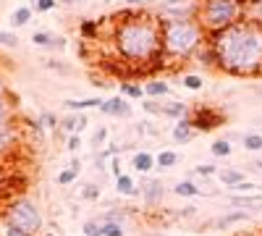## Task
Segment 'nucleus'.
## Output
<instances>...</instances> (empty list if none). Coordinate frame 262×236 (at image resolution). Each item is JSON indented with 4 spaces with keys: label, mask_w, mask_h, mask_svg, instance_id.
I'll use <instances>...</instances> for the list:
<instances>
[{
    "label": "nucleus",
    "mask_w": 262,
    "mask_h": 236,
    "mask_svg": "<svg viewBox=\"0 0 262 236\" xmlns=\"http://www.w3.org/2000/svg\"><path fill=\"white\" fill-rule=\"evenodd\" d=\"M215 69L228 76H262V18H242L207 34Z\"/></svg>",
    "instance_id": "f257e3e1"
},
{
    "label": "nucleus",
    "mask_w": 262,
    "mask_h": 236,
    "mask_svg": "<svg viewBox=\"0 0 262 236\" xmlns=\"http://www.w3.org/2000/svg\"><path fill=\"white\" fill-rule=\"evenodd\" d=\"M113 50L126 66H163V18L137 11L118 13L113 21Z\"/></svg>",
    "instance_id": "f03ea898"
},
{
    "label": "nucleus",
    "mask_w": 262,
    "mask_h": 236,
    "mask_svg": "<svg viewBox=\"0 0 262 236\" xmlns=\"http://www.w3.org/2000/svg\"><path fill=\"white\" fill-rule=\"evenodd\" d=\"M207 45V32L196 16L163 18V58L165 63H184Z\"/></svg>",
    "instance_id": "7ed1b4c3"
},
{
    "label": "nucleus",
    "mask_w": 262,
    "mask_h": 236,
    "mask_svg": "<svg viewBox=\"0 0 262 236\" xmlns=\"http://www.w3.org/2000/svg\"><path fill=\"white\" fill-rule=\"evenodd\" d=\"M247 13V0H200L196 18L207 34L221 32L236 21H242Z\"/></svg>",
    "instance_id": "20e7f679"
},
{
    "label": "nucleus",
    "mask_w": 262,
    "mask_h": 236,
    "mask_svg": "<svg viewBox=\"0 0 262 236\" xmlns=\"http://www.w3.org/2000/svg\"><path fill=\"white\" fill-rule=\"evenodd\" d=\"M3 223H13L18 228H24L29 236H42V226H45V221H42V212L39 207L27 200V197H16L11 200L6 207H3Z\"/></svg>",
    "instance_id": "39448f33"
},
{
    "label": "nucleus",
    "mask_w": 262,
    "mask_h": 236,
    "mask_svg": "<svg viewBox=\"0 0 262 236\" xmlns=\"http://www.w3.org/2000/svg\"><path fill=\"white\" fill-rule=\"evenodd\" d=\"M186 118L196 132H215V128H221L226 123V113L212 108V105H196Z\"/></svg>",
    "instance_id": "423d86ee"
},
{
    "label": "nucleus",
    "mask_w": 262,
    "mask_h": 236,
    "mask_svg": "<svg viewBox=\"0 0 262 236\" xmlns=\"http://www.w3.org/2000/svg\"><path fill=\"white\" fill-rule=\"evenodd\" d=\"M142 197H144V205L147 207H158L165 197V186L160 179H144L142 184Z\"/></svg>",
    "instance_id": "0eeeda50"
},
{
    "label": "nucleus",
    "mask_w": 262,
    "mask_h": 236,
    "mask_svg": "<svg viewBox=\"0 0 262 236\" xmlns=\"http://www.w3.org/2000/svg\"><path fill=\"white\" fill-rule=\"evenodd\" d=\"M102 116H113V118H126L131 116V105L123 100V97H107L102 100V105L97 108Z\"/></svg>",
    "instance_id": "6e6552de"
},
{
    "label": "nucleus",
    "mask_w": 262,
    "mask_h": 236,
    "mask_svg": "<svg viewBox=\"0 0 262 236\" xmlns=\"http://www.w3.org/2000/svg\"><path fill=\"white\" fill-rule=\"evenodd\" d=\"M11 90H8V84H6V76L0 74V126H6L11 123L13 118V102H11Z\"/></svg>",
    "instance_id": "1a4fd4ad"
},
{
    "label": "nucleus",
    "mask_w": 262,
    "mask_h": 236,
    "mask_svg": "<svg viewBox=\"0 0 262 236\" xmlns=\"http://www.w3.org/2000/svg\"><path fill=\"white\" fill-rule=\"evenodd\" d=\"M32 42H34L37 48H48V50H63V48H66V39H63V37H58V34H53V32H45V29L34 32V34H32Z\"/></svg>",
    "instance_id": "9d476101"
},
{
    "label": "nucleus",
    "mask_w": 262,
    "mask_h": 236,
    "mask_svg": "<svg viewBox=\"0 0 262 236\" xmlns=\"http://www.w3.org/2000/svg\"><path fill=\"white\" fill-rule=\"evenodd\" d=\"M16 144H18V132H16L13 121L6 123V126H0V158L8 155L11 149H16Z\"/></svg>",
    "instance_id": "9b49d317"
},
{
    "label": "nucleus",
    "mask_w": 262,
    "mask_h": 236,
    "mask_svg": "<svg viewBox=\"0 0 262 236\" xmlns=\"http://www.w3.org/2000/svg\"><path fill=\"white\" fill-rule=\"evenodd\" d=\"M249 221V212L247 210H233V212H226V216H221L215 221V228L217 231H226V228H231V226H236V223H247Z\"/></svg>",
    "instance_id": "f8f14e48"
},
{
    "label": "nucleus",
    "mask_w": 262,
    "mask_h": 236,
    "mask_svg": "<svg viewBox=\"0 0 262 236\" xmlns=\"http://www.w3.org/2000/svg\"><path fill=\"white\" fill-rule=\"evenodd\" d=\"M102 97H84V100H63V108H69L71 113H84V111H92L100 108Z\"/></svg>",
    "instance_id": "ddd939ff"
},
{
    "label": "nucleus",
    "mask_w": 262,
    "mask_h": 236,
    "mask_svg": "<svg viewBox=\"0 0 262 236\" xmlns=\"http://www.w3.org/2000/svg\"><path fill=\"white\" fill-rule=\"evenodd\" d=\"M194 137H196V128L189 123V118H181L176 126H173V139H176L179 144H189Z\"/></svg>",
    "instance_id": "4468645a"
},
{
    "label": "nucleus",
    "mask_w": 262,
    "mask_h": 236,
    "mask_svg": "<svg viewBox=\"0 0 262 236\" xmlns=\"http://www.w3.org/2000/svg\"><path fill=\"white\" fill-rule=\"evenodd\" d=\"M116 191H118L121 197H139L142 195V189L134 184V179H131L128 174H121L116 179Z\"/></svg>",
    "instance_id": "2eb2a0df"
},
{
    "label": "nucleus",
    "mask_w": 262,
    "mask_h": 236,
    "mask_svg": "<svg viewBox=\"0 0 262 236\" xmlns=\"http://www.w3.org/2000/svg\"><path fill=\"white\" fill-rule=\"evenodd\" d=\"M142 90H144V97L158 100V97H168L170 95V84L168 81H160V79H149Z\"/></svg>",
    "instance_id": "dca6fc26"
},
{
    "label": "nucleus",
    "mask_w": 262,
    "mask_h": 236,
    "mask_svg": "<svg viewBox=\"0 0 262 236\" xmlns=\"http://www.w3.org/2000/svg\"><path fill=\"white\" fill-rule=\"evenodd\" d=\"M131 165H134V170H139V174H149V170L155 168V155L147 153V149H139V153H134V158H131Z\"/></svg>",
    "instance_id": "f3484780"
},
{
    "label": "nucleus",
    "mask_w": 262,
    "mask_h": 236,
    "mask_svg": "<svg viewBox=\"0 0 262 236\" xmlns=\"http://www.w3.org/2000/svg\"><path fill=\"white\" fill-rule=\"evenodd\" d=\"M217 179H221V184H223V186H228V189H233L236 184L247 181L244 170H238V168H223V170H217Z\"/></svg>",
    "instance_id": "a211bd4d"
},
{
    "label": "nucleus",
    "mask_w": 262,
    "mask_h": 236,
    "mask_svg": "<svg viewBox=\"0 0 262 236\" xmlns=\"http://www.w3.org/2000/svg\"><path fill=\"white\" fill-rule=\"evenodd\" d=\"M231 205L247 207V212L249 210H262V195H233L231 197Z\"/></svg>",
    "instance_id": "6ab92c4d"
},
{
    "label": "nucleus",
    "mask_w": 262,
    "mask_h": 236,
    "mask_svg": "<svg viewBox=\"0 0 262 236\" xmlns=\"http://www.w3.org/2000/svg\"><path fill=\"white\" fill-rule=\"evenodd\" d=\"M90 123L86 121V116L84 113H74V116H66L63 121H60V126H63V132H69V134H79L81 128Z\"/></svg>",
    "instance_id": "aec40b11"
},
{
    "label": "nucleus",
    "mask_w": 262,
    "mask_h": 236,
    "mask_svg": "<svg viewBox=\"0 0 262 236\" xmlns=\"http://www.w3.org/2000/svg\"><path fill=\"white\" fill-rule=\"evenodd\" d=\"M163 116L168 118H186L189 116V105L186 102H179V100H170V102H163Z\"/></svg>",
    "instance_id": "412c9836"
},
{
    "label": "nucleus",
    "mask_w": 262,
    "mask_h": 236,
    "mask_svg": "<svg viewBox=\"0 0 262 236\" xmlns=\"http://www.w3.org/2000/svg\"><path fill=\"white\" fill-rule=\"evenodd\" d=\"M200 186H196L191 179H184V181H179L176 186H173V195L176 197H186V200H191V197H200Z\"/></svg>",
    "instance_id": "4be33fe9"
},
{
    "label": "nucleus",
    "mask_w": 262,
    "mask_h": 236,
    "mask_svg": "<svg viewBox=\"0 0 262 236\" xmlns=\"http://www.w3.org/2000/svg\"><path fill=\"white\" fill-rule=\"evenodd\" d=\"M179 163V155L173 153V149H163V153L155 155V168L158 170H170V168H176Z\"/></svg>",
    "instance_id": "5701e85b"
},
{
    "label": "nucleus",
    "mask_w": 262,
    "mask_h": 236,
    "mask_svg": "<svg viewBox=\"0 0 262 236\" xmlns=\"http://www.w3.org/2000/svg\"><path fill=\"white\" fill-rule=\"evenodd\" d=\"M32 6H21V8H16L13 13H11V27H27L29 21H32Z\"/></svg>",
    "instance_id": "b1692460"
},
{
    "label": "nucleus",
    "mask_w": 262,
    "mask_h": 236,
    "mask_svg": "<svg viewBox=\"0 0 262 236\" xmlns=\"http://www.w3.org/2000/svg\"><path fill=\"white\" fill-rule=\"evenodd\" d=\"M79 34H81V39H97V34H100V21L84 18L81 24H79Z\"/></svg>",
    "instance_id": "393cba45"
},
{
    "label": "nucleus",
    "mask_w": 262,
    "mask_h": 236,
    "mask_svg": "<svg viewBox=\"0 0 262 236\" xmlns=\"http://www.w3.org/2000/svg\"><path fill=\"white\" fill-rule=\"evenodd\" d=\"M242 147L247 149V153H259V149H262V134H257V132L244 134L242 137Z\"/></svg>",
    "instance_id": "a878e982"
},
{
    "label": "nucleus",
    "mask_w": 262,
    "mask_h": 236,
    "mask_svg": "<svg viewBox=\"0 0 262 236\" xmlns=\"http://www.w3.org/2000/svg\"><path fill=\"white\" fill-rule=\"evenodd\" d=\"M102 236H126V226L116 221H102Z\"/></svg>",
    "instance_id": "bb28decb"
},
{
    "label": "nucleus",
    "mask_w": 262,
    "mask_h": 236,
    "mask_svg": "<svg viewBox=\"0 0 262 236\" xmlns=\"http://www.w3.org/2000/svg\"><path fill=\"white\" fill-rule=\"evenodd\" d=\"M210 153H212L215 158H228V155H231V142H228V139H215V142L210 144Z\"/></svg>",
    "instance_id": "cd10ccee"
},
{
    "label": "nucleus",
    "mask_w": 262,
    "mask_h": 236,
    "mask_svg": "<svg viewBox=\"0 0 262 236\" xmlns=\"http://www.w3.org/2000/svg\"><path fill=\"white\" fill-rule=\"evenodd\" d=\"M181 84H184V90H189V92H200V90L205 87V79L196 76V74H186Z\"/></svg>",
    "instance_id": "c85d7f7f"
},
{
    "label": "nucleus",
    "mask_w": 262,
    "mask_h": 236,
    "mask_svg": "<svg viewBox=\"0 0 262 236\" xmlns=\"http://www.w3.org/2000/svg\"><path fill=\"white\" fill-rule=\"evenodd\" d=\"M121 95H123V97H131V100H139V97H144V90L139 87V84L123 81V84H121Z\"/></svg>",
    "instance_id": "c756f323"
},
{
    "label": "nucleus",
    "mask_w": 262,
    "mask_h": 236,
    "mask_svg": "<svg viewBox=\"0 0 262 236\" xmlns=\"http://www.w3.org/2000/svg\"><path fill=\"white\" fill-rule=\"evenodd\" d=\"M37 121L42 123V128H50V132H53V128H58V126H60L58 116H55V113H50V111H45V113H39V118H37Z\"/></svg>",
    "instance_id": "7c9ffc66"
},
{
    "label": "nucleus",
    "mask_w": 262,
    "mask_h": 236,
    "mask_svg": "<svg viewBox=\"0 0 262 236\" xmlns=\"http://www.w3.org/2000/svg\"><path fill=\"white\" fill-rule=\"evenodd\" d=\"M81 231H84V236H102V221H100V218L86 221Z\"/></svg>",
    "instance_id": "2f4dec72"
},
{
    "label": "nucleus",
    "mask_w": 262,
    "mask_h": 236,
    "mask_svg": "<svg viewBox=\"0 0 262 236\" xmlns=\"http://www.w3.org/2000/svg\"><path fill=\"white\" fill-rule=\"evenodd\" d=\"M79 179V170L76 168H66V170H60L58 174V184L60 186H69V184H74Z\"/></svg>",
    "instance_id": "473e14b6"
},
{
    "label": "nucleus",
    "mask_w": 262,
    "mask_h": 236,
    "mask_svg": "<svg viewBox=\"0 0 262 236\" xmlns=\"http://www.w3.org/2000/svg\"><path fill=\"white\" fill-rule=\"evenodd\" d=\"M32 11H39V13H48V11H53L55 6H58V0H32Z\"/></svg>",
    "instance_id": "72a5a7b5"
},
{
    "label": "nucleus",
    "mask_w": 262,
    "mask_h": 236,
    "mask_svg": "<svg viewBox=\"0 0 262 236\" xmlns=\"http://www.w3.org/2000/svg\"><path fill=\"white\" fill-rule=\"evenodd\" d=\"M0 45H3V48H18V37L13 32L0 29Z\"/></svg>",
    "instance_id": "f704fd0d"
},
{
    "label": "nucleus",
    "mask_w": 262,
    "mask_h": 236,
    "mask_svg": "<svg viewBox=\"0 0 262 236\" xmlns=\"http://www.w3.org/2000/svg\"><path fill=\"white\" fill-rule=\"evenodd\" d=\"M231 191H236V195H254V191H257V184L247 179V181H242V184H236Z\"/></svg>",
    "instance_id": "c9c22d12"
},
{
    "label": "nucleus",
    "mask_w": 262,
    "mask_h": 236,
    "mask_svg": "<svg viewBox=\"0 0 262 236\" xmlns=\"http://www.w3.org/2000/svg\"><path fill=\"white\" fill-rule=\"evenodd\" d=\"M97 197H100V186H97V184H86V186L81 189V200H90V202H92V200H97Z\"/></svg>",
    "instance_id": "e433bc0d"
},
{
    "label": "nucleus",
    "mask_w": 262,
    "mask_h": 236,
    "mask_svg": "<svg viewBox=\"0 0 262 236\" xmlns=\"http://www.w3.org/2000/svg\"><path fill=\"white\" fill-rule=\"evenodd\" d=\"M142 108H144V113H152V116H163V102L149 100V102H142Z\"/></svg>",
    "instance_id": "4c0bfd02"
},
{
    "label": "nucleus",
    "mask_w": 262,
    "mask_h": 236,
    "mask_svg": "<svg viewBox=\"0 0 262 236\" xmlns=\"http://www.w3.org/2000/svg\"><path fill=\"white\" fill-rule=\"evenodd\" d=\"M194 174H200V176H217V165H210V163L196 165V168H194Z\"/></svg>",
    "instance_id": "58836bf2"
},
{
    "label": "nucleus",
    "mask_w": 262,
    "mask_h": 236,
    "mask_svg": "<svg viewBox=\"0 0 262 236\" xmlns=\"http://www.w3.org/2000/svg\"><path fill=\"white\" fill-rule=\"evenodd\" d=\"M3 236H29L24 228H18V226H13V223H6V228H3Z\"/></svg>",
    "instance_id": "ea45409f"
},
{
    "label": "nucleus",
    "mask_w": 262,
    "mask_h": 236,
    "mask_svg": "<svg viewBox=\"0 0 262 236\" xmlns=\"http://www.w3.org/2000/svg\"><path fill=\"white\" fill-rule=\"evenodd\" d=\"M79 147H81V137L79 134H71L69 142H66V149H69V153H79Z\"/></svg>",
    "instance_id": "a19ab883"
},
{
    "label": "nucleus",
    "mask_w": 262,
    "mask_h": 236,
    "mask_svg": "<svg viewBox=\"0 0 262 236\" xmlns=\"http://www.w3.org/2000/svg\"><path fill=\"white\" fill-rule=\"evenodd\" d=\"M105 139H107V126H100L97 132H95V137H92V144H95V147H100Z\"/></svg>",
    "instance_id": "79ce46f5"
},
{
    "label": "nucleus",
    "mask_w": 262,
    "mask_h": 236,
    "mask_svg": "<svg viewBox=\"0 0 262 236\" xmlns=\"http://www.w3.org/2000/svg\"><path fill=\"white\" fill-rule=\"evenodd\" d=\"M45 66H48V69H53V71H60V74H71V69H69V66H63V63H55V60H45Z\"/></svg>",
    "instance_id": "37998d69"
},
{
    "label": "nucleus",
    "mask_w": 262,
    "mask_h": 236,
    "mask_svg": "<svg viewBox=\"0 0 262 236\" xmlns=\"http://www.w3.org/2000/svg\"><path fill=\"white\" fill-rule=\"evenodd\" d=\"M252 170H257V174H262V160H254V163H252Z\"/></svg>",
    "instance_id": "c03bdc74"
},
{
    "label": "nucleus",
    "mask_w": 262,
    "mask_h": 236,
    "mask_svg": "<svg viewBox=\"0 0 262 236\" xmlns=\"http://www.w3.org/2000/svg\"><path fill=\"white\" fill-rule=\"evenodd\" d=\"M58 3H63V6H79L81 0H58Z\"/></svg>",
    "instance_id": "a18cd8bd"
},
{
    "label": "nucleus",
    "mask_w": 262,
    "mask_h": 236,
    "mask_svg": "<svg viewBox=\"0 0 262 236\" xmlns=\"http://www.w3.org/2000/svg\"><path fill=\"white\" fill-rule=\"evenodd\" d=\"M142 3H147V0H126V6H142Z\"/></svg>",
    "instance_id": "49530a36"
},
{
    "label": "nucleus",
    "mask_w": 262,
    "mask_h": 236,
    "mask_svg": "<svg viewBox=\"0 0 262 236\" xmlns=\"http://www.w3.org/2000/svg\"><path fill=\"white\" fill-rule=\"evenodd\" d=\"M139 236H165V233H139Z\"/></svg>",
    "instance_id": "de8ad7c7"
},
{
    "label": "nucleus",
    "mask_w": 262,
    "mask_h": 236,
    "mask_svg": "<svg viewBox=\"0 0 262 236\" xmlns=\"http://www.w3.org/2000/svg\"><path fill=\"white\" fill-rule=\"evenodd\" d=\"M257 95H259V97H262V87H257Z\"/></svg>",
    "instance_id": "09e8293b"
},
{
    "label": "nucleus",
    "mask_w": 262,
    "mask_h": 236,
    "mask_svg": "<svg viewBox=\"0 0 262 236\" xmlns=\"http://www.w3.org/2000/svg\"><path fill=\"white\" fill-rule=\"evenodd\" d=\"M42 236H55V233H42Z\"/></svg>",
    "instance_id": "8fccbe9b"
}]
</instances>
